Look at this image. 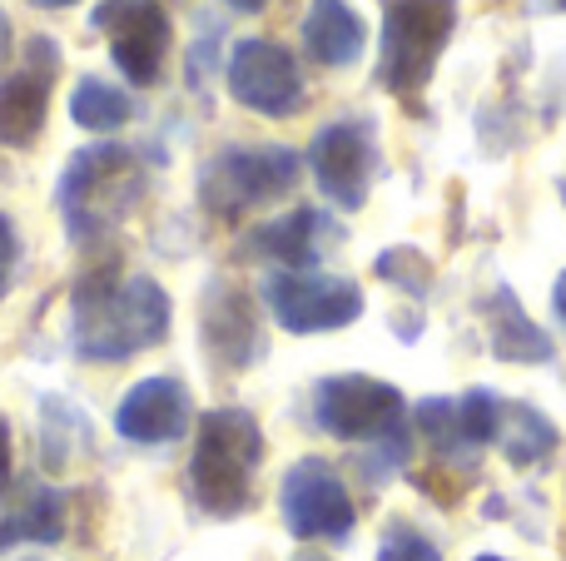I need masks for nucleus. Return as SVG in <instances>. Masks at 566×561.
I'll return each instance as SVG.
<instances>
[{
	"instance_id": "39448f33",
	"label": "nucleus",
	"mask_w": 566,
	"mask_h": 561,
	"mask_svg": "<svg viewBox=\"0 0 566 561\" xmlns=\"http://www.w3.org/2000/svg\"><path fill=\"white\" fill-rule=\"evenodd\" d=\"M303 179V159L289 145H224L199 169V199L219 219H244L289 199Z\"/></svg>"
},
{
	"instance_id": "2eb2a0df",
	"label": "nucleus",
	"mask_w": 566,
	"mask_h": 561,
	"mask_svg": "<svg viewBox=\"0 0 566 561\" xmlns=\"http://www.w3.org/2000/svg\"><path fill=\"white\" fill-rule=\"evenodd\" d=\"M343 229L333 224L318 209H293V214H279L269 224H259L254 234L244 239V254L254 258H274L283 274H313V264L323 258V248L338 244Z\"/></svg>"
},
{
	"instance_id": "7ed1b4c3",
	"label": "nucleus",
	"mask_w": 566,
	"mask_h": 561,
	"mask_svg": "<svg viewBox=\"0 0 566 561\" xmlns=\"http://www.w3.org/2000/svg\"><path fill=\"white\" fill-rule=\"evenodd\" d=\"M264 463V427L244 407H209L195 423L189 497L205 517H239L254 502V473Z\"/></svg>"
},
{
	"instance_id": "423d86ee",
	"label": "nucleus",
	"mask_w": 566,
	"mask_h": 561,
	"mask_svg": "<svg viewBox=\"0 0 566 561\" xmlns=\"http://www.w3.org/2000/svg\"><path fill=\"white\" fill-rule=\"evenodd\" d=\"M224 85L234 105H244L259 119H293L308 99L298 55L264 35H244L224 50Z\"/></svg>"
},
{
	"instance_id": "473e14b6",
	"label": "nucleus",
	"mask_w": 566,
	"mask_h": 561,
	"mask_svg": "<svg viewBox=\"0 0 566 561\" xmlns=\"http://www.w3.org/2000/svg\"><path fill=\"white\" fill-rule=\"evenodd\" d=\"M472 561H507V557H492V552H488V557H472Z\"/></svg>"
},
{
	"instance_id": "a211bd4d",
	"label": "nucleus",
	"mask_w": 566,
	"mask_h": 561,
	"mask_svg": "<svg viewBox=\"0 0 566 561\" xmlns=\"http://www.w3.org/2000/svg\"><path fill=\"white\" fill-rule=\"evenodd\" d=\"M488 343L502 363H552L557 358L552 334L532 324L527 308L517 304V294L507 284H497L488 298Z\"/></svg>"
},
{
	"instance_id": "9d476101",
	"label": "nucleus",
	"mask_w": 566,
	"mask_h": 561,
	"mask_svg": "<svg viewBox=\"0 0 566 561\" xmlns=\"http://www.w3.org/2000/svg\"><path fill=\"white\" fill-rule=\"evenodd\" d=\"M279 512L298 542H348L358 527V507H353L348 487L323 457H298L283 473Z\"/></svg>"
},
{
	"instance_id": "4468645a",
	"label": "nucleus",
	"mask_w": 566,
	"mask_h": 561,
	"mask_svg": "<svg viewBox=\"0 0 566 561\" xmlns=\"http://www.w3.org/2000/svg\"><path fill=\"white\" fill-rule=\"evenodd\" d=\"M199 334H205V348L219 368H249L259 353H264V334H259L254 304L239 284L229 278H214L205 288V304H199Z\"/></svg>"
},
{
	"instance_id": "7c9ffc66",
	"label": "nucleus",
	"mask_w": 566,
	"mask_h": 561,
	"mask_svg": "<svg viewBox=\"0 0 566 561\" xmlns=\"http://www.w3.org/2000/svg\"><path fill=\"white\" fill-rule=\"evenodd\" d=\"M537 10H547V15H566V0H532Z\"/></svg>"
},
{
	"instance_id": "2f4dec72",
	"label": "nucleus",
	"mask_w": 566,
	"mask_h": 561,
	"mask_svg": "<svg viewBox=\"0 0 566 561\" xmlns=\"http://www.w3.org/2000/svg\"><path fill=\"white\" fill-rule=\"evenodd\" d=\"M35 6H45V10H65V6H75V0H35Z\"/></svg>"
},
{
	"instance_id": "b1692460",
	"label": "nucleus",
	"mask_w": 566,
	"mask_h": 561,
	"mask_svg": "<svg viewBox=\"0 0 566 561\" xmlns=\"http://www.w3.org/2000/svg\"><path fill=\"white\" fill-rule=\"evenodd\" d=\"M497 417H502V398L488 393V388H472V393L458 398V423H462L468 447L497 443Z\"/></svg>"
},
{
	"instance_id": "bb28decb",
	"label": "nucleus",
	"mask_w": 566,
	"mask_h": 561,
	"mask_svg": "<svg viewBox=\"0 0 566 561\" xmlns=\"http://www.w3.org/2000/svg\"><path fill=\"white\" fill-rule=\"evenodd\" d=\"M10 467H15V443H10V423L0 417V483L10 477Z\"/></svg>"
},
{
	"instance_id": "c756f323",
	"label": "nucleus",
	"mask_w": 566,
	"mask_h": 561,
	"mask_svg": "<svg viewBox=\"0 0 566 561\" xmlns=\"http://www.w3.org/2000/svg\"><path fill=\"white\" fill-rule=\"evenodd\" d=\"M10 55V20H6V10H0V60Z\"/></svg>"
},
{
	"instance_id": "9b49d317",
	"label": "nucleus",
	"mask_w": 566,
	"mask_h": 561,
	"mask_svg": "<svg viewBox=\"0 0 566 561\" xmlns=\"http://www.w3.org/2000/svg\"><path fill=\"white\" fill-rule=\"evenodd\" d=\"M308 169L323 199L348 214L368 204V189L378 179V125L373 119H333L313 135Z\"/></svg>"
},
{
	"instance_id": "c85d7f7f",
	"label": "nucleus",
	"mask_w": 566,
	"mask_h": 561,
	"mask_svg": "<svg viewBox=\"0 0 566 561\" xmlns=\"http://www.w3.org/2000/svg\"><path fill=\"white\" fill-rule=\"evenodd\" d=\"M229 10H239V15H259V10L269 6V0H224Z\"/></svg>"
},
{
	"instance_id": "6ab92c4d",
	"label": "nucleus",
	"mask_w": 566,
	"mask_h": 561,
	"mask_svg": "<svg viewBox=\"0 0 566 561\" xmlns=\"http://www.w3.org/2000/svg\"><path fill=\"white\" fill-rule=\"evenodd\" d=\"M497 447L512 467H537L557 453V427L542 407L532 403H507L502 398V417H497Z\"/></svg>"
},
{
	"instance_id": "5701e85b",
	"label": "nucleus",
	"mask_w": 566,
	"mask_h": 561,
	"mask_svg": "<svg viewBox=\"0 0 566 561\" xmlns=\"http://www.w3.org/2000/svg\"><path fill=\"white\" fill-rule=\"evenodd\" d=\"M373 268H378L382 284L402 288V294H412V298H428V288H432V264H428V254H422V248H412V244L382 248Z\"/></svg>"
},
{
	"instance_id": "a878e982",
	"label": "nucleus",
	"mask_w": 566,
	"mask_h": 561,
	"mask_svg": "<svg viewBox=\"0 0 566 561\" xmlns=\"http://www.w3.org/2000/svg\"><path fill=\"white\" fill-rule=\"evenodd\" d=\"M15 268H20V234H15V219L0 209V298L15 284Z\"/></svg>"
},
{
	"instance_id": "f03ea898",
	"label": "nucleus",
	"mask_w": 566,
	"mask_h": 561,
	"mask_svg": "<svg viewBox=\"0 0 566 561\" xmlns=\"http://www.w3.org/2000/svg\"><path fill=\"white\" fill-rule=\"evenodd\" d=\"M145 189H149V174L129 145L105 139V145L75 149L65 159V169H60V189H55L65 234L75 244H95V239L115 234L145 204Z\"/></svg>"
},
{
	"instance_id": "6e6552de",
	"label": "nucleus",
	"mask_w": 566,
	"mask_h": 561,
	"mask_svg": "<svg viewBox=\"0 0 566 561\" xmlns=\"http://www.w3.org/2000/svg\"><path fill=\"white\" fill-rule=\"evenodd\" d=\"M95 30L105 35L109 60L125 85L145 89L165 80V60L175 50V20L159 0H99Z\"/></svg>"
},
{
	"instance_id": "aec40b11",
	"label": "nucleus",
	"mask_w": 566,
	"mask_h": 561,
	"mask_svg": "<svg viewBox=\"0 0 566 561\" xmlns=\"http://www.w3.org/2000/svg\"><path fill=\"white\" fill-rule=\"evenodd\" d=\"M70 119L85 135H115L135 119V95L105 75H80L75 89H70Z\"/></svg>"
},
{
	"instance_id": "ddd939ff",
	"label": "nucleus",
	"mask_w": 566,
	"mask_h": 561,
	"mask_svg": "<svg viewBox=\"0 0 566 561\" xmlns=\"http://www.w3.org/2000/svg\"><path fill=\"white\" fill-rule=\"evenodd\" d=\"M195 427V398L179 378H139L115 407V433L135 447H165Z\"/></svg>"
},
{
	"instance_id": "393cba45",
	"label": "nucleus",
	"mask_w": 566,
	"mask_h": 561,
	"mask_svg": "<svg viewBox=\"0 0 566 561\" xmlns=\"http://www.w3.org/2000/svg\"><path fill=\"white\" fill-rule=\"evenodd\" d=\"M378 561H442V552L412 522H388V532L378 542Z\"/></svg>"
},
{
	"instance_id": "72a5a7b5",
	"label": "nucleus",
	"mask_w": 566,
	"mask_h": 561,
	"mask_svg": "<svg viewBox=\"0 0 566 561\" xmlns=\"http://www.w3.org/2000/svg\"><path fill=\"white\" fill-rule=\"evenodd\" d=\"M562 204H566V179H562Z\"/></svg>"
},
{
	"instance_id": "dca6fc26",
	"label": "nucleus",
	"mask_w": 566,
	"mask_h": 561,
	"mask_svg": "<svg viewBox=\"0 0 566 561\" xmlns=\"http://www.w3.org/2000/svg\"><path fill=\"white\" fill-rule=\"evenodd\" d=\"M65 527H70V497L60 487H45L30 477L0 507V552H10L20 542L55 547V542H65Z\"/></svg>"
},
{
	"instance_id": "1a4fd4ad",
	"label": "nucleus",
	"mask_w": 566,
	"mask_h": 561,
	"mask_svg": "<svg viewBox=\"0 0 566 561\" xmlns=\"http://www.w3.org/2000/svg\"><path fill=\"white\" fill-rule=\"evenodd\" d=\"M264 304L274 314L283 334H338V328L363 318V288L338 274H269L264 278Z\"/></svg>"
},
{
	"instance_id": "412c9836",
	"label": "nucleus",
	"mask_w": 566,
	"mask_h": 561,
	"mask_svg": "<svg viewBox=\"0 0 566 561\" xmlns=\"http://www.w3.org/2000/svg\"><path fill=\"white\" fill-rule=\"evenodd\" d=\"M75 433L90 437L85 417H80V407H70L60 393H45L40 398V453H45V467L50 473H60V467L70 463V453H75Z\"/></svg>"
},
{
	"instance_id": "0eeeda50",
	"label": "nucleus",
	"mask_w": 566,
	"mask_h": 561,
	"mask_svg": "<svg viewBox=\"0 0 566 561\" xmlns=\"http://www.w3.org/2000/svg\"><path fill=\"white\" fill-rule=\"evenodd\" d=\"M313 423L338 443H382L408 423V403L392 383L368 373H333L313 383Z\"/></svg>"
},
{
	"instance_id": "20e7f679",
	"label": "nucleus",
	"mask_w": 566,
	"mask_h": 561,
	"mask_svg": "<svg viewBox=\"0 0 566 561\" xmlns=\"http://www.w3.org/2000/svg\"><path fill=\"white\" fill-rule=\"evenodd\" d=\"M458 30V0H388L378 45V85L388 95H422Z\"/></svg>"
},
{
	"instance_id": "4be33fe9",
	"label": "nucleus",
	"mask_w": 566,
	"mask_h": 561,
	"mask_svg": "<svg viewBox=\"0 0 566 561\" xmlns=\"http://www.w3.org/2000/svg\"><path fill=\"white\" fill-rule=\"evenodd\" d=\"M412 423H418V433L428 437V443L438 447L442 457H452V453H472L468 437H462L458 403H452V398H422V403L412 407Z\"/></svg>"
},
{
	"instance_id": "f3484780",
	"label": "nucleus",
	"mask_w": 566,
	"mask_h": 561,
	"mask_svg": "<svg viewBox=\"0 0 566 561\" xmlns=\"http://www.w3.org/2000/svg\"><path fill=\"white\" fill-rule=\"evenodd\" d=\"M303 50L328 70H348L368 50V20L348 0H308L303 10Z\"/></svg>"
},
{
	"instance_id": "cd10ccee",
	"label": "nucleus",
	"mask_w": 566,
	"mask_h": 561,
	"mask_svg": "<svg viewBox=\"0 0 566 561\" xmlns=\"http://www.w3.org/2000/svg\"><path fill=\"white\" fill-rule=\"evenodd\" d=\"M552 308H557V318L566 324V274L557 278V284H552Z\"/></svg>"
},
{
	"instance_id": "f257e3e1",
	"label": "nucleus",
	"mask_w": 566,
	"mask_h": 561,
	"mask_svg": "<svg viewBox=\"0 0 566 561\" xmlns=\"http://www.w3.org/2000/svg\"><path fill=\"white\" fill-rule=\"evenodd\" d=\"M175 328V304L165 284L145 274L119 278L115 264L90 268L70 294V348L85 363H129L135 353L165 343Z\"/></svg>"
},
{
	"instance_id": "f8f14e48",
	"label": "nucleus",
	"mask_w": 566,
	"mask_h": 561,
	"mask_svg": "<svg viewBox=\"0 0 566 561\" xmlns=\"http://www.w3.org/2000/svg\"><path fill=\"white\" fill-rule=\"evenodd\" d=\"M60 75V45L50 35H35L25 45V65L0 80V145L35 149L50 119V89Z\"/></svg>"
}]
</instances>
